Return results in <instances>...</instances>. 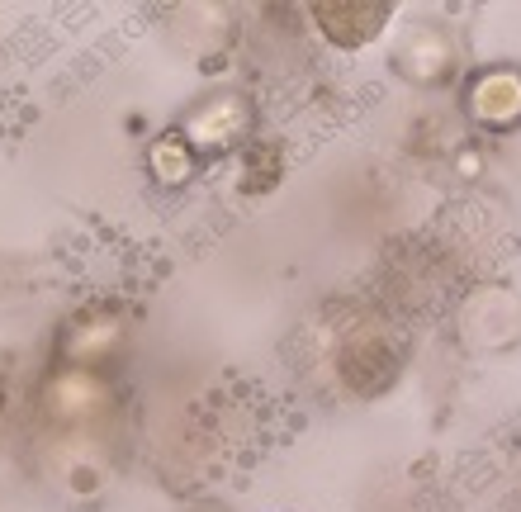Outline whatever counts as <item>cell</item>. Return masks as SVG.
Listing matches in <instances>:
<instances>
[{
	"instance_id": "cell-1",
	"label": "cell",
	"mask_w": 521,
	"mask_h": 512,
	"mask_svg": "<svg viewBox=\"0 0 521 512\" xmlns=\"http://www.w3.org/2000/svg\"><path fill=\"white\" fill-rule=\"evenodd\" d=\"M43 418L53 427H67V432H81L90 422H100L114 408V380L109 370H90V366H62L48 375L43 384Z\"/></svg>"
},
{
	"instance_id": "cell-2",
	"label": "cell",
	"mask_w": 521,
	"mask_h": 512,
	"mask_svg": "<svg viewBox=\"0 0 521 512\" xmlns=\"http://www.w3.org/2000/svg\"><path fill=\"white\" fill-rule=\"evenodd\" d=\"M256 124V110L247 95H209L195 110L180 119V138L190 143V152H223V147L242 143Z\"/></svg>"
},
{
	"instance_id": "cell-3",
	"label": "cell",
	"mask_w": 521,
	"mask_h": 512,
	"mask_svg": "<svg viewBox=\"0 0 521 512\" xmlns=\"http://www.w3.org/2000/svg\"><path fill=\"white\" fill-rule=\"evenodd\" d=\"M308 15L318 19V29H323L327 43H337V48H365V43H375L384 34V24L394 19V5H384V0H327V5H313Z\"/></svg>"
},
{
	"instance_id": "cell-4",
	"label": "cell",
	"mask_w": 521,
	"mask_h": 512,
	"mask_svg": "<svg viewBox=\"0 0 521 512\" xmlns=\"http://www.w3.org/2000/svg\"><path fill=\"white\" fill-rule=\"evenodd\" d=\"M124 347V318L119 313H86L81 323L62 332V361L67 366H90V370H109L114 351Z\"/></svg>"
},
{
	"instance_id": "cell-5",
	"label": "cell",
	"mask_w": 521,
	"mask_h": 512,
	"mask_svg": "<svg viewBox=\"0 0 521 512\" xmlns=\"http://www.w3.org/2000/svg\"><path fill=\"white\" fill-rule=\"evenodd\" d=\"M469 114L484 128L521 124V72L498 67V72L474 76V86H469Z\"/></svg>"
},
{
	"instance_id": "cell-6",
	"label": "cell",
	"mask_w": 521,
	"mask_h": 512,
	"mask_svg": "<svg viewBox=\"0 0 521 512\" xmlns=\"http://www.w3.org/2000/svg\"><path fill=\"white\" fill-rule=\"evenodd\" d=\"M147 171H152L157 185H185L195 176V152H190V143L180 133H162L152 143V152H147Z\"/></svg>"
},
{
	"instance_id": "cell-7",
	"label": "cell",
	"mask_w": 521,
	"mask_h": 512,
	"mask_svg": "<svg viewBox=\"0 0 521 512\" xmlns=\"http://www.w3.org/2000/svg\"><path fill=\"white\" fill-rule=\"evenodd\" d=\"M398 62H403V72L417 76V81H436V76L446 72L450 48L436 38V29H422V34H413V43L398 53Z\"/></svg>"
},
{
	"instance_id": "cell-8",
	"label": "cell",
	"mask_w": 521,
	"mask_h": 512,
	"mask_svg": "<svg viewBox=\"0 0 521 512\" xmlns=\"http://www.w3.org/2000/svg\"><path fill=\"white\" fill-rule=\"evenodd\" d=\"M280 181V147L275 143H252L242 157V190L247 195H266Z\"/></svg>"
},
{
	"instance_id": "cell-9",
	"label": "cell",
	"mask_w": 521,
	"mask_h": 512,
	"mask_svg": "<svg viewBox=\"0 0 521 512\" xmlns=\"http://www.w3.org/2000/svg\"><path fill=\"white\" fill-rule=\"evenodd\" d=\"M199 512H214V508H199Z\"/></svg>"
}]
</instances>
